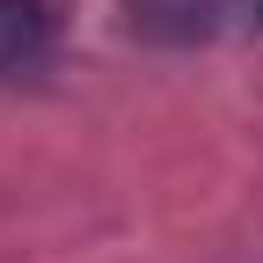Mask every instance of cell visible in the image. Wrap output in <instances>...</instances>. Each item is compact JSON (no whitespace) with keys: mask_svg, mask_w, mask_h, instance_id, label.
<instances>
[{"mask_svg":"<svg viewBox=\"0 0 263 263\" xmlns=\"http://www.w3.org/2000/svg\"><path fill=\"white\" fill-rule=\"evenodd\" d=\"M59 59L51 0H0V81H44Z\"/></svg>","mask_w":263,"mask_h":263,"instance_id":"1","label":"cell"},{"mask_svg":"<svg viewBox=\"0 0 263 263\" xmlns=\"http://www.w3.org/2000/svg\"><path fill=\"white\" fill-rule=\"evenodd\" d=\"M256 22H263V0H256Z\"/></svg>","mask_w":263,"mask_h":263,"instance_id":"2","label":"cell"}]
</instances>
